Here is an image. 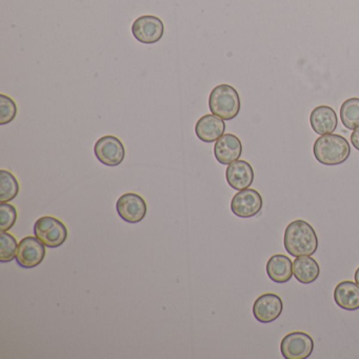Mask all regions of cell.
Segmentation results:
<instances>
[{"label": "cell", "instance_id": "obj_1", "mask_svg": "<svg viewBox=\"0 0 359 359\" xmlns=\"http://www.w3.org/2000/svg\"><path fill=\"white\" fill-rule=\"evenodd\" d=\"M285 251L293 256H312L318 249V237L310 224L297 219L287 224L283 237Z\"/></svg>", "mask_w": 359, "mask_h": 359}, {"label": "cell", "instance_id": "obj_2", "mask_svg": "<svg viewBox=\"0 0 359 359\" xmlns=\"http://www.w3.org/2000/svg\"><path fill=\"white\" fill-rule=\"evenodd\" d=\"M313 153L321 165H341L350 157V144L346 138L337 134H325L315 140Z\"/></svg>", "mask_w": 359, "mask_h": 359}, {"label": "cell", "instance_id": "obj_3", "mask_svg": "<svg viewBox=\"0 0 359 359\" xmlns=\"http://www.w3.org/2000/svg\"><path fill=\"white\" fill-rule=\"evenodd\" d=\"M209 108L212 114L224 121L236 118L241 112V98L238 92L230 85H219L212 90L209 97Z\"/></svg>", "mask_w": 359, "mask_h": 359}, {"label": "cell", "instance_id": "obj_4", "mask_svg": "<svg viewBox=\"0 0 359 359\" xmlns=\"http://www.w3.org/2000/svg\"><path fill=\"white\" fill-rule=\"evenodd\" d=\"M33 230L35 237H37L46 247L52 249L60 248L68 238V229L60 219L52 216L39 218Z\"/></svg>", "mask_w": 359, "mask_h": 359}, {"label": "cell", "instance_id": "obj_5", "mask_svg": "<svg viewBox=\"0 0 359 359\" xmlns=\"http://www.w3.org/2000/svg\"><path fill=\"white\" fill-rule=\"evenodd\" d=\"M314 350V340L304 332H292L283 338L280 352L285 359H306Z\"/></svg>", "mask_w": 359, "mask_h": 359}, {"label": "cell", "instance_id": "obj_6", "mask_svg": "<svg viewBox=\"0 0 359 359\" xmlns=\"http://www.w3.org/2000/svg\"><path fill=\"white\" fill-rule=\"evenodd\" d=\"M96 158L108 167H117L123 163L126 156V149L123 142L113 135L100 138L94 146Z\"/></svg>", "mask_w": 359, "mask_h": 359}, {"label": "cell", "instance_id": "obj_7", "mask_svg": "<svg viewBox=\"0 0 359 359\" xmlns=\"http://www.w3.org/2000/svg\"><path fill=\"white\" fill-rule=\"evenodd\" d=\"M165 26L156 16H140L132 25V33L135 39L144 45L158 43L163 36Z\"/></svg>", "mask_w": 359, "mask_h": 359}, {"label": "cell", "instance_id": "obj_8", "mask_svg": "<svg viewBox=\"0 0 359 359\" xmlns=\"http://www.w3.org/2000/svg\"><path fill=\"white\" fill-rule=\"evenodd\" d=\"M262 195L254 189L239 191L231 201L232 213L241 218H251L257 215L262 209Z\"/></svg>", "mask_w": 359, "mask_h": 359}, {"label": "cell", "instance_id": "obj_9", "mask_svg": "<svg viewBox=\"0 0 359 359\" xmlns=\"http://www.w3.org/2000/svg\"><path fill=\"white\" fill-rule=\"evenodd\" d=\"M46 257V245L37 237L27 236L18 243L16 262L24 269L39 266Z\"/></svg>", "mask_w": 359, "mask_h": 359}, {"label": "cell", "instance_id": "obj_10", "mask_svg": "<svg viewBox=\"0 0 359 359\" xmlns=\"http://www.w3.org/2000/svg\"><path fill=\"white\" fill-rule=\"evenodd\" d=\"M147 203L136 193H126L119 197L116 203V211L119 217L129 224H138L147 215Z\"/></svg>", "mask_w": 359, "mask_h": 359}, {"label": "cell", "instance_id": "obj_11", "mask_svg": "<svg viewBox=\"0 0 359 359\" xmlns=\"http://www.w3.org/2000/svg\"><path fill=\"white\" fill-rule=\"evenodd\" d=\"M283 310V300L274 293L262 294L253 304L254 317L262 323H270L277 320Z\"/></svg>", "mask_w": 359, "mask_h": 359}, {"label": "cell", "instance_id": "obj_12", "mask_svg": "<svg viewBox=\"0 0 359 359\" xmlns=\"http://www.w3.org/2000/svg\"><path fill=\"white\" fill-rule=\"evenodd\" d=\"M243 154V144L234 134H224L214 146L216 161L222 165H230L238 161Z\"/></svg>", "mask_w": 359, "mask_h": 359}, {"label": "cell", "instance_id": "obj_13", "mask_svg": "<svg viewBox=\"0 0 359 359\" xmlns=\"http://www.w3.org/2000/svg\"><path fill=\"white\" fill-rule=\"evenodd\" d=\"M226 178L231 188L237 191L245 190L253 184V168L248 161H234L226 168Z\"/></svg>", "mask_w": 359, "mask_h": 359}, {"label": "cell", "instance_id": "obj_14", "mask_svg": "<svg viewBox=\"0 0 359 359\" xmlns=\"http://www.w3.org/2000/svg\"><path fill=\"white\" fill-rule=\"evenodd\" d=\"M226 131L224 119L214 114H207L199 118L195 126V133L201 142L212 144L217 142Z\"/></svg>", "mask_w": 359, "mask_h": 359}, {"label": "cell", "instance_id": "obj_15", "mask_svg": "<svg viewBox=\"0 0 359 359\" xmlns=\"http://www.w3.org/2000/svg\"><path fill=\"white\" fill-rule=\"evenodd\" d=\"M310 123L313 131L318 135L332 134L337 128V115L331 107L319 106L311 113Z\"/></svg>", "mask_w": 359, "mask_h": 359}, {"label": "cell", "instance_id": "obj_16", "mask_svg": "<svg viewBox=\"0 0 359 359\" xmlns=\"http://www.w3.org/2000/svg\"><path fill=\"white\" fill-rule=\"evenodd\" d=\"M334 302L342 310L356 311L359 309V285L353 281H341L336 285Z\"/></svg>", "mask_w": 359, "mask_h": 359}, {"label": "cell", "instance_id": "obj_17", "mask_svg": "<svg viewBox=\"0 0 359 359\" xmlns=\"http://www.w3.org/2000/svg\"><path fill=\"white\" fill-rule=\"evenodd\" d=\"M266 274L276 283H285L293 276V262L283 254L273 255L266 262Z\"/></svg>", "mask_w": 359, "mask_h": 359}, {"label": "cell", "instance_id": "obj_18", "mask_svg": "<svg viewBox=\"0 0 359 359\" xmlns=\"http://www.w3.org/2000/svg\"><path fill=\"white\" fill-rule=\"evenodd\" d=\"M293 274L300 283L310 285L318 278L320 268L311 256H300L293 262Z\"/></svg>", "mask_w": 359, "mask_h": 359}, {"label": "cell", "instance_id": "obj_19", "mask_svg": "<svg viewBox=\"0 0 359 359\" xmlns=\"http://www.w3.org/2000/svg\"><path fill=\"white\" fill-rule=\"evenodd\" d=\"M20 193V182L15 176L7 170L0 171V201L10 203Z\"/></svg>", "mask_w": 359, "mask_h": 359}, {"label": "cell", "instance_id": "obj_20", "mask_svg": "<svg viewBox=\"0 0 359 359\" xmlns=\"http://www.w3.org/2000/svg\"><path fill=\"white\" fill-rule=\"evenodd\" d=\"M340 119L348 130L354 131L359 127V98H348L341 104Z\"/></svg>", "mask_w": 359, "mask_h": 359}, {"label": "cell", "instance_id": "obj_21", "mask_svg": "<svg viewBox=\"0 0 359 359\" xmlns=\"http://www.w3.org/2000/svg\"><path fill=\"white\" fill-rule=\"evenodd\" d=\"M18 241L13 235L8 232H1L0 235V262H13L18 254Z\"/></svg>", "mask_w": 359, "mask_h": 359}, {"label": "cell", "instance_id": "obj_22", "mask_svg": "<svg viewBox=\"0 0 359 359\" xmlns=\"http://www.w3.org/2000/svg\"><path fill=\"white\" fill-rule=\"evenodd\" d=\"M18 115V106L9 96L0 94V125L12 123Z\"/></svg>", "mask_w": 359, "mask_h": 359}, {"label": "cell", "instance_id": "obj_23", "mask_svg": "<svg viewBox=\"0 0 359 359\" xmlns=\"http://www.w3.org/2000/svg\"><path fill=\"white\" fill-rule=\"evenodd\" d=\"M18 220V210L11 203H1L0 205V230L7 232L11 230Z\"/></svg>", "mask_w": 359, "mask_h": 359}, {"label": "cell", "instance_id": "obj_24", "mask_svg": "<svg viewBox=\"0 0 359 359\" xmlns=\"http://www.w3.org/2000/svg\"><path fill=\"white\" fill-rule=\"evenodd\" d=\"M351 144L357 151H359V127L351 134Z\"/></svg>", "mask_w": 359, "mask_h": 359}, {"label": "cell", "instance_id": "obj_25", "mask_svg": "<svg viewBox=\"0 0 359 359\" xmlns=\"http://www.w3.org/2000/svg\"><path fill=\"white\" fill-rule=\"evenodd\" d=\"M354 279H355V283H356L357 285H359V266H358V269H357V270L355 271Z\"/></svg>", "mask_w": 359, "mask_h": 359}]
</instances>
